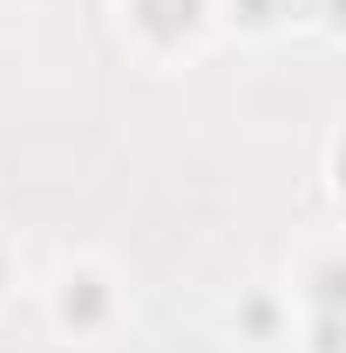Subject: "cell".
Returning a JSON list of instances; mask_svg holds the SVG:
<instances>
[{"label":"cell","mask_w":346,"mask_h":353,"mask_svg":"<svg viewBox=\"0 0 346 353\" xmlns=\"http://www.w3.org/2000/svg\"><path fill=\"white\" fill-rule=\"evenodd\" d=\"M41 312L54 326V340H68V347H109L130 326V285H123V272L109 259L68 252L41 285Z\"/></svg>","instance_id":"obj_1"},{"label":"cell","mask_w":346,"mask_h":353,"mask_svg":"<svg viewBox=\"0 0 346 353\" xmlns=\"http://www.w3.org/2000/svg\"><path fill=\"white\" fill-rule=\"evenodd\" d=\"M217 28V0H123V34L150 61H190Z\"/></svg>","instance_id":"obj_2"},{"label":"cell","mask_w":346,"mask_h":353,"mask_svg":"<svg viewBox=\"0 0 346 353\" xmlns=\"http://www.w3.org/2000/svg\"><path fill=\"white\" fill-rule=\"evenodd\" d=\"M231 333H238L245 347H278V340L299 333V312H292V299H285L278 285H252V292L231 299Z\"/></svg>","instance_id":"obj_3"},{"label":"cell","mask_w":346,"mask_h":353,"mask_svg":"<svg viewBox=\"0 0 346 353\" xmlns=\"http://www.w3.org/2000/svg\"><path fill=\"white\" fill-rule=\"evenodd\" d=\"M292 312H340V252L333 245H312L292 265Z\"/></svg>","instance_id":"obj_4"},{"label":"cell","mask_w":346,"mask_h":353,"mask_svg":"<svg viewBox=\"0 0 346 353\" xmlns=\"http://www.w3.org/2000/svg\"><path fill=\"white\" fill-rule=\"evenodd\" d=\"M14 285H21V245H14V238L0 231V306L14 299Z\"/></svg>","instance_id":"obj_5"}]
</instances>
